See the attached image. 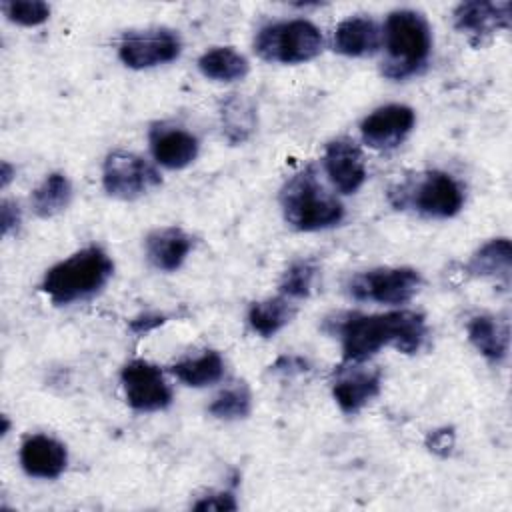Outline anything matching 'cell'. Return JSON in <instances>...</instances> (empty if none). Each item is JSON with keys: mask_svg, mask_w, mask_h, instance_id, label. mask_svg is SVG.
<instances>
[{"mask_svg": "<svg viewBox=\"0 0 512 512\" xmlns=\"http://www.w3.org/2000/svg\"><path fill=\"white\" fill-rule=\"evenodd\" d=\"M454 26L468 36L472 44H482L496 30H506L510 26V2H488L470 0L454 8Z\"/></svg>", "mask_w": 512, "mask_h": 512, "instance_id": "obj_12", "label": "cell"}, {"mask_svg": "<svg viewBox=\"0 0 512 512\" xmlns=\"http://www.w3.org/2000/svg\"><path fill=\"white\" fill-rule=\"evenodd\" d=\"M454 446V432L448 428L442 430H434L428 436V448L440 456H446L450 452V448Z\"/></svg>", "mask_w": 512, "mask_h": 512, "instance_id": "obj_31", "label": "cell"}, {"mask_svg": "<svg viewBox=\"0 0 512 512\" xmlns=\"http://www.w3.org/2000/svg\"><path fill=\"white\" fill-rule=\"evenodd\" d=\"M72 200V184L62 172H52L32 192L30 204L36 216L50 218L62 212Z\"/></svg>", "mask_w": 512, "mask_h": 512, "instance_id": "obj_24", "label": "cell"}, {"mask_svg": "<svg viewBox=\"0 0 512 512\" xmlns=\"http://www.w3.org/2000/svg\"><path fill=\"white\" fill-rule=\"evenodd\" d=\"M324 172L340 194H354L366 180V164L362 150L348 138L326 144Z\"/></svg>", "mask_w": 512, "mask_h": 512, "instance_id": "obj_13", "label": "cell"}, {"mask_svg": "<svg viewBox=\"0 0 512 512\" xmlns=\"http://www.w3.org/2000/svg\"><path fill=\"white\" fill-rule=\"evenodd\" d=\"M236 508H238V504H236L234 496L228 494V492H210L194 504V510H200V512H206V510H236Z\"/></svg>", "mask_w": 512, "mask_h": 512, "instance_id": "obj_29", "label": "cell"}, {"mask_svg": "<svg viewBox=\"0 0 512 512\" xmlns=\"http://www.w3.org/2000/svg\"><path fill=\"white\" fill-rule=\"evenodd\" d=\"M284 220L300 232H316L336 226L344 218L342 202L324 190L314 168L290 176L280 190Z\"/></svg>", "mask_w": 512, "mask_h": 512, "instance_id": "obj_4", "label": "cell"}, {"mask_svg": "<svg viewBox=\"0 0 512 512\" xmlns=\"http://www.w3.org/2000/svg\"><path fill=\"white\" fill-rule=\"evenodd\" d=\"M388 198L398 210H412L426 218H452L464 206L462 186L442 170L414 174L390 188Z\"/></svg>", "mask_w": 512, "mask_h": 512, "instance_id": "obj_5", "label": "cell"}, {"mask_svg": "<svg viewBox=\"0 0 512 512\" xmlns=\"http://www.w3.org/2000/svg\"><path fill=\"white\" fill-rule=\"evenodd\" d=\"M166 322V316L164 314H144V316H138L130 322V328L136 332V334H144L160 324Z\"/></svg>", "mask_w": 512, "mask_h": 512, "instance_id": "obj_32", "label": "cell"}, {"mask_svg": "<svg viewBox=\"0 0 512 512\" xmlns=\"http://www.w3.org/2000/svg\"><path fill=\"white\" fill-rule=\"evenodd\" d=\"M512 270V246L508 238H494L480 246L466 264V272L480 278H502L508 282Z\"/></svg>", "mask_w": 512, "mask_h": 512, "instance_id": "obj_20", "label": "cell"}, {"mask_svg": "<svg viewBox=\"0 0 512 512\" xmlns=\"http://www.w3.org/2000/svg\"><path fill=\"white\" fill-rule=\"evenodd\" d=\"M318 266L312 260H298L284 272L280 280V292L286 298H306L312 292Z\"/></svg>", "mask_w": 512, "mask_h": 512, "instance_id": "obj_27", "label": "cell"}, {"mask_svg": "<svg viewBox=\"0 0 512 512\" xmlns=\"http://www.w3.org/2000/svg\"><path fill=\"white\" fill-rule=\"evenodd\" d=\"M382 46V30L372 18L352 16L334 30V50L344 56H372Z\"/></svg>", "mask_w": 512, "mask_h": 512, "instance_id": "obj_18", "label": "cell"}, {"mask_svg": "<svg viewBox=\"0 0 512 512\" xmlns=\"http://www.w3.org/2000/svg\"><path fill=\"white\" fill-rule=\"evenodd\" d=\"M20 464L32 478H58L68 464V452L62 442L46 434L28 436L20 446Z\"/></svg>", "mask_w": 512, "mask_h": 512, "instance_id": "obj_15", "label": "cell"}, {"mask_svg": "<svg viewBox=\"0 0 512 512\" xmlns=\"http://www.w3.org/2000/svg\"><path fill=\"white\" fill-rule=\"evenodd\" d=\"M416 114L404 104H386L368 114L360 124L362 140L376 150H392L400 146L412 132Z\"/></svg>", "mask_w": 512, "mask_h": 512, "instance_id": "obj_11", "label": "cell"}, {"mask_svg": "<svg viewBox=\"0 0 512 512\" xmlns=\"http://www.w3.org/2000/svg\"><path fill=\"white\" fill-rule=\"evenodd\" d=\"M294 312L296 308L286 296H274L254 302L248 310V322L256 334L270 338L292 320Z\"/></svg>", "mask_w": 512, "mask_h": 512, "instance_id": "obj_22", "label": "cell"}, {"mask_svg": "<svg viewBox=\"0 0 512 512\" xmlns=\"http://www.w3.org/2000/svg\"><path fill=\"white\" fill-rule=\"evenodd\" d=\"M148 140L154 160L168 170H180L192 164L200 148L198 138L192 132L168 124H154Z\"/></svg>", "mask_w": 512, "mask_h": 512, "instance_id": "obj_14", "label": "cell"}, {"mask_svg": "<svg viewBox=\"0 0 512 512\" xmlns=\"http://www.w3.org/2000/svg\"><path fill=\"white\" fill-rule=\"evenodd\" d=\"M126 402L138 412H158L172 402V390L162 370L142 358L130 360L120 372Z\"/></svg>", "mask_w": 512, "mask_h": 512, "instance_id": "obj_9", "label": "cell"}, {"mask_svg": "<svg viewBox=\"0 0 512 512\" xmlns=\"http://www.w3.org/2000/svg\"><path fill=\"white\" fill-rule=\"evenodd\" d=\"M12 174H14V168L8 164V162H2V188L8 186V182L12 180Z\"/></svg>", "mask_w": 512, "mask_h": 512, "instance_id": "obj_33", "label": "cell"}, {"mask_svg": "<svg viewBox=\"0 0 512 512\" xmlns=\"http://www.w3.org/2000/svg\"><path fill=\"white\" fill-rule=\"evenodd\" d=\"M222 126L230 142H244L254 130V108L248 100L232 94L222 104Z\"/></svg>", "mask_w": 512, "mask_h": 512, "instance_id": "obj_25", "label": "cell"}, {"mask_svg": "<svg viewBox=\"0 0 512 512\" xmlns=\"http://www.w3.org/2000/svg\"><path fill=\"white\" fill-rule=\"evenodd\" d=\"M104 190L120 200H136L162 184L158 170L142 156L128 150H114L102 166Z\"/></svg>", "mask_w": 512, "mask_h": 512, "instance_id": "obj_8", "label": "cell"}, {"mask_svg": "<svg viewBox=\"0 0 512 512\" xmlns=\"http://www.w3.org/2000/svg\"><path fill=\"white\" fill-rule=\"evenodd\" d=\"M324 38L316 24L304 18L266 24L254 38L256 54L266 62L300 64L322 52Z\"/></svg>", "mask_w": 512, "mask_h": 512, "instance_id": "obj_6", "label": "cell"}, {"mask_svg": "<svg viewBox=\"0 0 512 512\" xmlns=\"http://www.w3.org/2000/svg\"><path fill=\"white\" fill-rule=\"evenodd\" d=\"M252 408V394L244 382H236L234 386L222 390L212 404L208 406V412L220 420H238L246 418Z\"/></svg>", "mask_w": 512, "mask_h": 512, "instance_id": "obj_26", "label": "cell"}, {"mask_svg": "<svg viewBox=\"0 0 512 512\" xmlns=\"http://www.w3.org/2000/svg\"><path fill=\"white\" fill-rule=\"evenodd\" d=\"M380 382L382 376L378 370H364L350 364V368H342L332 382V396L344 414H356L378 396Z\"/></svg>", "mask_w": 512, "mask_h": 512, "instance_id": "obj_16", "label": "cell"}, {"mask_svg": "<svg viewBox=\"0 0 512 512\" xmlns=\"http://www.w3.org/2000/svg\"><path fill=\"white\" fill-rule=\"evenodd\" d=\"M422 276L414 268H372L354 274L346 292L358 302H378V304H404L420 290Z\"/></svg>", "mask_w": 512, "mask_h": 512, "instance_id": "obj_7", "label": "cell"}, {"mask_svg": "<svg viewBox=\"0 0 512 512\" xmlns=\"http://www.w3.org/2000/svg\"><path fill=\"white\" fill-rule=\"evenodd\" d=\"M182 52V40L174 30L154 28L142 32H130L118 46L120 60L134 70L154 68L172 62Z\"/></svg>", "mask_w": 512, "mask_h": 512, "instance_id": "obj_10", "label": "cell"}, {"mask_svg": "<svg viewBox=\"0 0 512 512\" xmlns=\"http://www.w3.org/2000/svg\"><path fill=\"white\" fill-rule=\"evenodd\" d=\"M6 18L20 26H38L48 20L50 6L42 0H6L2 2Z\"/></svg>", "mask_w": 512, "mask_h": 512, "instance_id": "obj_28", "label": "cell"}, {"mask_svg": "<svg viewBox=\"0 0 512 512\" xmlns=\"http://www.w3.org/2000/svg\"><path fill=\"white\" fill-rule=\"evenodd\" d=\"M200 72L216 82L242 80L248 74V60L234 48H212L198 60Z\"/></svg>", "mask_w": 512, "mask_h": 512, "instance_id": "obj_23", "label": "cell"}, {"mask_svg": "<svg viewBox=\"0 0 512 512\" xmlns=\"http://www.w3.org/2000/svg\"><path fill=\"white\" fill-rule=\"evenodd\" d=\"M466 330L468 340L486 360L498 364L508 356L510 332L506 322H500L498 318L488 314H480L468 322Z\"/></svg>", "mask_w": 512, "mask_h": 512, "instance_id": "obj_19", "label": "cell"}, {"mask_svg": "<svg viewBox=\"0 0 512 512\" xmlns=\"http://www.w3.org/2000/svg\"><path fill=\"white\" fill-rule=\"evenodd\" d=\"M0 224H2V234L8 236L14 228L20 224V208L12 200H2L0 206Z\"/></svg>", "mask_w": 512, "mask_h": 512, "instance_id": "obj_30", "label": "cell"}, {"mask_svg": "<svg viewBox=\"0 0 512 512\" xmlns=\"http://www.w3.org/2000/svg\"><path fill=\"white\" fill-rule=\"evenodd\" d=\"M144 244H146V256L154 268L164 272H174L184 264L188 252L192 250L194 240L182 228L166 226V228L152 230L146 236Z\"/></svg>", "mask_w": 512, "mask_h": 512, "instance_id": "obj_17", "label": "cell"}, {"mask_svg": "<svg viewBox=\"0 0 512 512\" xmlns=\"http://www.w3.org/2000/svg\"><path fill=\"white\" fill-rule=\"evenodd\" d=\"M324 328L340 338L344 362L360 364L384 346H394L402 354H416L426 340L424 316L412 310L386 314L344 312L328 318Z\"/></svg>", "mask_w": 512, "mask_h": 512, "instance_id": "obj_1", "label": "cell"}, {"mask_svg": "<svg viewBox=\"0 0 512 512\" xmlns=\"http://www.w3.org/2000/svg\"><path fill=\"white\" fill-rule=\"evenodd\" d=\"M114 274L112 258L100 246H88L54 264L42 280V292L56 306L98 294Z\"/></svg>", "mask_w": 512, "mask_h": 512, "instance_id": "obj_3", "label": "cell"}, {"mask_svg": "<svg viewBox=\"0 0 512 512\" xmlns=\"http://www.w3.org/2000/svg\"><path fill=\"white\" fill-rule=\"evenodd\" d=\"M384 60L382 74L390 80H404L422 70L432 52V32L424 14L416 10H394L382 30Z\"/></svg>", "mask_w": 512, "mask_h": 512, "instance_id": "obj_2", "label": "cell"}, {"mask_svg": "<svg viewBox=\"0 0 512 512\" xmlns=\"http://www.w3.org/2000/svg\"><path fill=\"white\" fill-rule=\"evenodd\" d=\"M170 372L186 386L202 388L218 382L224 376V360L216 350H206L196 358L176 362Z\"/></svg>", "mask_w": 512, "mask_h": 512, "instance_id": "obj_21", "label": "cell"}]
</instances>
